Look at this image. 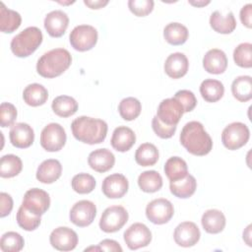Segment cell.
<instances>
[{"label": "cell", "instance_id": "17", "mask_svg": "<svg viewBox=\"0 0 252 252\" xmlns=\"http://www.w3.org/2000/svg\"><path fill=\"white\" fill-rule=\"evenodd\" d=\"M69 25L67 14L61 10L49 12L44 18V28L47 33L52 37L62 36Z\"/></svg>", "mask_w": 252, "mask_h": 252}, {"label": "cell", "instance_id": "25", "mask_svg": "<svg viewBox=\"0 0 252 252\" xmlns=\"http://www.w3.org/2000/svg\"><path fill=\"white\" fill-rule=\"evenodd\" d=\"M210 26L215 32L227 34L235 30L236 21L232 12H228L223 15L220 11H215L210 17Z\"/></svg>", "mask_w": 252, "mask_h": 252}, {"label": "cell", "instance_id": "45", "mask_svg": "<svg viewBox=\"0 0 252 252\" xmlns=\"http://www.w3.org/2000/svg\"><path fill=\"white\" fill-rule=\"evenodd\" d=\"M152 128H153L154 132L159 138H161V139H169V138H171L174 135L177 126L176 125H172V126L166 125V124L162 123L157 117V115H156V116H154V118L152 120Z\"/></svg>", "mask_w": 252, "mask_h": 252}, {"label": "cell", "instance_id": "33", "mask_svg": "<svg viewBox=\"0 0 252 252\" xmlns=\"http://www.w3.org/2000/svg\"><path fill=\"white\" fill-rule=\"evenodd\" d=\"M164 173L169 181H175L184 178L188 174L187 163L179 157L169 158L164 164Z\"/></svg>", "mask_w": 252, "mask_h": 252}, {"label": "cell", "instance_id": "31", "mask_svg": "<svg viewBox=\"0 0 252 252\" xmlns=\"http://www.w3.org/2000/svg\"><path fill=\"white\" fill-rule=\"evenodd\" d=\"M232 95L241 102L252 98V78L250 76H239L231 84Z\"/></svg>", "mask_w": 252, "mask_h": 252}, {"label": "cell", "instance_id": "50", "mask_svg": "<svg viewBox=\"0 0 252 252\" xmlns=\"http://www.w3.org/2000/svg\"><path fill=\"white\" fill-rule=\"evenodd\" d=\"M250 235H251V225L249 224L245 231H243V239L245 240V242L247 243L248 246H251V240H250Z\"/></svg>", "mask_w": 252, "mask_h": 252}, {"label": "cell", "instance_id": "15", "mask_svg": "<svg viewBox=\"0 0 252 252\" xmlns=\"http://www.w3.org/2000/svg\"><path fill=\"white\" fill-rule=\"evenodd\" d=\"M200 229L196 223L192 221H183L179 223L173 233L174 241L181 247L194 246L200 239Z\"/></svg>", "mask_w": 252, "mask_h": 252}, {"label": "cell", "instance_id": "30", "mask_svg": "<svg viewBox=\"0 0 252 252\" xmlns=\"http://www.w3.org/2000/svg\"><path fill=\"white\" fill-rule=\"evenodd\" d=\"M189 32L180 23H169L163 29V37L171 45H181L186 42Z\"/></svg>", "mask_w": 252, "mask_h": 252}, {"label": "cell", "instance_id": "42", "mask_svg": "<svg viewBox=\"0 0 252 252\" xmlns=\"http://www.w3.org/2000/svg\"><path fill=\"white\" fill-rule=\"evenodd\" d=\"M17 119V109L10 102H2L0 105V124L1 127L13 126Z\"/></svg>", "mask_w": 252, "mask_h": 252}, {"label": "cell", "instance_id": "37", "mask_svg": "<svg viewBox=\"0 0 252 252\" xmlns=\"http://www.w3.org/2000/svg\"><path fill=\"white\" fill-rule=\"evenodd\" d=\"M142 110V105L139 99L136 97H125L123 98L118 105V111L120 116L126 121H132L136 119Z\"/></svg>", "mask_w": 252, "mask_h": 252}, {"label": "cell", "instance_id": "21", "mask_svg": "<svg viewBox=\"0 0 252 252\" xmlns=\"http://www.w3.org/2000/svg\"><path fill=\"white\" fill-rule=\"evenodd\" d=\"M189 68V62L185 54L175 52L165 59L164 72L172 79H179L186 75Z\"/></svg>", "mask_w": 252, "mask_h": 252}, {"label": "cell", "instance_id": "3", "mask_svg": "<svg viewBox=\"0 0 252 252\" xmlns=\"http://www.w3.org/2000/svg\"><path fill=\"white\" fill-rule=\"evenodd\" d=\"M72 56L65 48H54L45 52L36 63V71L43 78H55L71 65Z\"/></svg>", "mask_w": 252, "mask_h": 252}, {"label": "cell", "instance_id": "39", "mask_svg": "<svg viewBox=\"0 0 252 252\" xmlns=\"http://www.w3.org/2000/svg\"><path fill=\"white\" fill-rule=\"evenodd\" d=\"M25 240L21 234L15 231L4 233L0 240V248L3 252H19L23 249Z\"/></svg>", "mask_w": 252, "mask_h": 252}, {"label": "cell", "instance_id": "40", "mask_svg": "<svg viewBox=\"0 0 252 252\" xmlns=\"http://www.w3.org/2000/svg\"><path fill=\"white\" fill-rule=\"evenodd\" d=\"M72 188L79 194H89L95 187V179L89 173L76 174L71 181Z\"/></svg>", "mask_w": 252, "mask_h": 252}, {"label": "cell", "instance_id": "5", "mask_svg": "<svg viewBox=\"0 0 252 252\" xmlns=\"http://www.w3.org/2000/svg\"><path fill=\"white\" fill-rule=\"evenodd\" d=\"M249 137L250 131L246 124L242 122H232L222 130L221 142L226 149L235 151L246 145Z\"/></svg>", "mask_w": 252, "mask_h": 252}, {"label": "cell", "instance_id": "1", "mask_svg": "<svg viewBox=\"0 0 252 252\" xmlns=\"http://www.w3.org/2000/svg\"><path fill=\"white\" fill-rule=\"evenodd\" d=\"M181 145L194 156H206L213 148L211 136L199 121H190L184 125L180 133Z\"/></svg>", "mask_w": 252, "mask_h": 252}, {"label": "cell", "instance_id": "14", "mask_svg": "<svg viewBox=\"0 0 252 252\" xmlns=\"http://www.w3.org/2000/svg\"><path fill=\"white\" fill-rule=\"evenodd\" d=\"M183 113L182 105L174 97H170L161 100L157 110V117L162 123L172 126L177 125Z\"/></svg>", "mask_w": 252, "mask_h": 252}, {"label": "cell", "instance_id": "38", "mask_svg": "<svg viewBox=\"0 0 252 252\" xmlns=\"http://www.w3.org/2000/svg\"><path fill=\"white\" fill-rule=\"evenodd\" d=\"M17 222L19 226H21L23 229L27 231H32L36 229L40 224V216H37L28 209H26L23 205L18 210L17 216H16Z\"/></svg>", "mask_w": 252, "mask_h": 252}, {"label": "cell", "instance_id": "9", "mask_svg": "<svg viewBox=\"0 0 252 252\" xmlns=\"http://www.w3.org/2000/svg\"><path fill=\"white\" fill-rule=\"evenodd\" d=\"M173 205L170 201L164 198L155 199L146 207V216L148 220L155 224H163L168 222L173 217Z\"/></svg>", "mask_w": 252, "mask_h": 252}, {"label": "cell", "instance_id": "10", "mask_svg": "<svg viewBox=\"0 0 252 252\" xmlns=\"http://www.w3.org/2000/svg\"><path fill=\"white\" fill-rule=\"evenodd\" d=\"M124 241L129 249L137 250L146 247L152 240V232L150 228L142 223L135 222L124 231Z\"/></svg>", "mask_w": 252, "mask_h": 252}, {"label": "cell", "instance_id": "7", "mask_svg": "<svg viewBox=\"0 0 252 252\" xmlns=\"http://www.w3.org/2000/svg\"><path fill=\"white\" fill-rule=\"evenodd\" d=\"M128 213L122 206L106 208L99 220V227L102 231L111 233L120 230L128 221Z\"/></svg>", "mask_w": 252, "mask_h": 252}, {"label": "cell", "instance_id": "44", "mask_svg": "<svg viewBox=\"0 0 252 252\" xmlns=\"http://www.w3.org/2000/svg\"><path fill=\"white\" fill-rule=\"evenodd\" d=\"M174 98L182 105L184 112L192 111L197 104V98L195 94L188 90H180L176 92Z\"/></svg>", "mask_w": 252, "mask_h": 252}, {"label": "cell", "instance_id": "34", "mask_svg": "<svg viewBox=\"0 0 252 252\" xmlns=\"http://www.w3.org/2000/svg\"><path fill=\"white\" fill-rule=\"evenodd\" d=\"M158 159V151L154 144L144 143L135 153V160L141 166H152Z\"/></svg>", "mask_w": 252, "mask_h": 252}, {"label": "cell", "instance_id": "20", "mask_svg": "<svg viewBox=\"0 0 252 252\" xmlns=\"http://www.w3.org/2000/svg\"><path fill=\"white\" fill-rule=\"evenodd\" d=\"M115 162L114 155L107 149H97L93 151L88 158V163L96 172H106L111 169Z\"/></svg>", "mask_w": 252, "mask_h": 252}, {"label": "cell", "instance_id": "32", "mask_svg": "<svg viewBox=\"0 0 252 252\" xmlns=\"http://www.w3.org/2000/svg\"><path fill=\"white\" fill-rule=\"evenodd\" d=\"M53 112L60 117H69L78 110V102L69 95H59L55 97L51 103Z\"/></svg>", "mask_w": 252, "mask_h": 252}, {"label": "cell", "instance_id": "41", "mask_svg": "<svg viewBox=\"0 0 252 252\" xmlns=\"http://www.w3.org/2000/svg\"><path fill=\"white\" fill-rule=\"evenodd\" d=\"M233 60L239 67L251 68L252 44L250 42H243L237 45L233 51Z\"/></svg>", "mask_w": 252, "mask_h": 252}, {"label": "cell", "instance_id": "12", "mask_svg": "<svg viewBox=\"0 0 252 252\" xmlns=\"http://www.w3.org/2000/svg\"><path fill=\"white\" fill-rule=\"evenodd\" d=\"M96 215L95 205L89 200H81L77 202L70 210V220L77 226L85 227L90 225Z\"/></svg>", "mask_w": 252, "mask_h": 252}, {"label": "cell", "instance_id": "13", "mask_svg": "<svg viewBox=\"0 0 252 252\" xmlns=\"http://www.w3.org/2000/svg\"><path fill=\"white\" fill-rule=\"evenodd\" d=\"M50 244L59 251H71L78 244V235L70 227L59 226L52 230L49 236Z\"/></svg>", "mask_w": 252, "mask_h": 252}, {"label": "cell", "instance_id": "48", "mask_svg": "<svg viewBox=\"0 0 252 252\" xmlns=\"http://www.w3.org/2000/svg\"><path fill=\"white\" fill-rule=\"evenodd\" d=\"M98 249L102 251H117L122 252V248L118 242L112 239H103L98 244Z\"/></svg>", "mask_w": 252, "mask_h": 252}, {"label": "cell", "instance_id": "29", "mask_svg": "<svg viewBox=\"0 0 252 252\" xmlns=\"http://www.w3.org/2000/svg\"><path fill=\"white\" fill-rule=\"evenodd\" d=\"M200 94L208 102H216L220 100L224 94V87L220 81L214 79H206L200 85Z\"/></svg>", "mask_w": 252, "mask_h": 252}, {"label": "cell", "instance_id": "35", "mask_svg": "<svg viewBox=\"0 0 252 252\" xmlns=\"http://www.w3.org/2000/svg\"><path fill=\"white\" fill-rule=\"evenodd\" d=\"M140 189L146 193H154L162 187V177L156 170H147L138 177Z\"/></svg>", "mask_w": 252, "mask_h": 252}, {"label": "cell", "instance_id": "36", "mask_svg": "<svg viewBox=\"0 0 252 252\" xmlns=\"http://www.w3.org/2000/svg\"><path fill=\"white\" fill-rule=\"evenodd\" d=\"M23 169V162L18 156L5 155L0 160V176L11 178L18 175Z\"/></svg>", "mask_w": 252, "mask_h": 252}, {"label": "cell", "instance_id": "28", "mask_svg": "<svg viewBox=\"0 0 252 252\" xmlns=\"http://www.w3.org/2000/svg\"><path fill=\"white\" fill-rule=\"evenodd\" d=\"M22 23L21 15L11 9H8L3 2H0V31L5 33L15 32Z\"/></svg>", "mask_w": 252, "mask_h": 252}, {"label": "cell", "instance_id": "6", "mask_svg": "<svg viewBox=\"0 0 252 252\" xmlns=\"http://www.w3.org/2000/svg\"><path fill=\"white\" fill-rule=\"evenodd\" d=\"M72 47L77 51H88L97 42V31L90 25L75 27L69 35Z\"/></svg>", "mask_w": 252, "mask_h": 252}, {"label": "cell", "instance_id": "43", "mask_svg": "<svg viewBox=\"0 0 252 252\" xmlns=\"http://www.w3.org/2000/svg\"><path fill=\"white\" fill-rule=\"evenodd\" d=\"M153 0H129L128 7L130 11L137 17H145L154 9Z\"/></svg>", "mask_w": 252, "mask_h": 252}, {"label": "cell", "instance_id": "4", "mask_svg": "<svg viewBox=\"0 0 252 252\" xmlns=\"http://www.w3.org/2000/svg\"><path fill=\"white\" fill-rule=\"evenodd\" d=\"M42 42V32L36 27H29L15 35L11 40V50L17 57H28Z\"/></svg>", "mask_w": 252, "mask_h": 252}, {"label": "cell", "instance_id": "2", "mask_svg": "<svg viewBox=\"0 0 252 252\" xmlns=\"http://www.w3.org/2000/svg\"><path fill=\"white\" fill-rule=\"evenodd\" d=\"M107 129L105 121L89 116H80L71 124L73 136L78 141L89 145L102 143L106 137Z\"/></svg>", "mask_w": 252, "mask_h": 252}, {"label": "cell", "instance_id": "24", "mask_svg": "<svg viewBox=\"0 0 252 252\" xmlns=\"http://www.w3.org/2000/svg\"><path fill=\"white\" fill-rule=\"evenodd\" d=\"M201 223L206 232L217 234L223 230L225 226V217L221 211L211 209L203 214Z\"/></svg>", "mask_w": 252, "mask_h": 252}, {"label": "cell", "instance_id": "8", "mask_svg": "<svg viewBox=\"0 0 252 252\" xmlns=\"http://www.w3.org/2000/svg\"><path fill=\"white\" fill-rule=\"evenodd\" d=\"M66 132L58 123H49L41 131L40 145L47 152H58L66 143Z\"/></svg>", "mask_w": 252, "mask_h": 252}, {"label": "cell", "instance_id": "46", "mask_svg": "<svg viewBox=\"0 0 252 252\" xmlns=\"http://www.w3.org/2000/svg\"><path fill=\"white\" fill-rule=\"evenodd\" d=\"M0 204H1L0 217L4 218V217L8 216L13 209V199L8 193L1 192L0 193Z\"/></svg>", "mask_w": 252, "mask_h": 252}, {"label": "cell", "instance_id": "26", "mask_svg": "<svg viewBox=\"0 0 252 252\" xmlns=\"http://www.w3.org/2000/svg\"><path fill=\"white\" fill-rule=\"evenodd\" d=\"M197 188V181L191 174H187L184 178L170 181L169 189L170 192L177 198L186 199L191 197Z\"/></svg>", "mask_w": 252, "mask_h": 252}, {"label": "cell", "instance_id": "23", "mask_svg": "<svg viewBox=\"0 0 252 252\" xmlns=\"http://www.w3.org/2000/svg\"><path fill=\"white\" fill-rule=\"evenodd\" d=\"M62 173V165L59 160L49 158L43 160L37 167L36 179L44 184L55 182Z\"/></svg>", "mask_w": 252, "mask_h": 252}, {"label": "cell", "instance_id": "47", "mask_svg": "<svg viewBox=\"0 0 252 252\" xmlns=\"http://www.w3.org/2000/svg\"><path fill=\"white\" fill-rule=\"evenodd\" d=\"M252 4L248 3L245 6H243L240 10V21L248 29H251L252 27Z\"/></svg>", "mask_w": 252, "mask_h": 252}, {"label": "cell", "instance_id": "11", "mask_svg": "<svg viewBox=\"0 0 252 252\" xmlns=\"http://www.w3.org/2000/svg\"><path fill=\"white\" fill-rule=\"evenodd\" d=\"M22 205L32 213L41 216L49 209L50 197L42 189L32 188L25 193Z\"/></svg>", "mask_w": 252, "mask_h": 252}, {"label": "cell", "instance_id": "19", "mask_svg": "<svg viewBox=\"0 0 252 252\" xmlns=\"http://www.w3.org/2000/svg\"><path fill=\"white\" fill-rule=\"evenodd\" d=\"M203 67L210 74H222L227 67L225 53L218 48L210 49L203 58Z\"/></svg>", "mask_w": 252, "mask_h": 252}, {"label": "cell", "instance_id": "16", "mask_svg": "<svg viewBox=\"0 0 252 252\" xmlns=\"http://www.w3.org/2000/svg\"><path fill=\"white\" fill-rule=\"evenodd\" d=\"M129 183L127 178L120 173H113L106 176L101 185L102 193L110 199L122 198L128 191Z\"/></svg>", "mask_w": 252, "mask_h": 252}, {"label": "cell", "instance_id": "49", "mask_svg": "<svg viewBox=\"0 0 252 252\" xmlns=\"http://www.w3.org/2000/svg\"><path fill=\"white\" fill-rule=\"evenodd\" d=\"M85 5L91 9H100L108 4L107 0H84Z\"/></svg>", "mask_w": 252, "mask_h": 252}, {"label": "cell", "instance_id": "51", "mask_svg": "<svg viewBox=\"0 0 252 252\" xmlns=\"http://www.w3.org/2000/svg\"><path fill=\"white\" fill-rule=\"evenodd\" d=\"M189 4L193 5V6H196V7H204L208 4H210V1H204V0H201V1H189Z\"/></svg>", "mask_w": 252, "mask_h": 252}, {"label": "cell", "instance_id": "22", "mask_svg": "<svg viewBox=\"0 0 252 252\" xmlns=\"http://www.w3.org/2000/svg\"><path fill=\"white\" fill-rule=\"evenodd\" d=\"M136 142V135L134 131L127 126H118L114 129L110 144L117 152L129 151Z\"/></svg>", "mask_w": 252, "mask_h": 252}, {"label": "cell", "instance_id": "18", "mask_svg": "<svg viewBox=\"0 0 252 252\" xmlns=\"http://www.w3.org/2000/svg\"><path fill=\"white\" fill-rule=\"evenodd\" d=\"M11 144L19 149H26L32 145L34 140V133L32 128L27 123L14 124L9 132Z\"/></svg>", "mask_w": 252, "mask_h": 252}, {"label": "cell", "instance_id": "27", "mask_svg": "<svg viewBox=\"0 0 252 252\" xmlns=\"http://www.w3.org/2000/svg\"><path fill=\"white\" fill-rule=\"evenodd\" d=\"M23 98L30 106H39L46 102L48 98V92L45 87L40 84H30L23 92Z\"/></svg>", "mask_w": 252, "mask_h": 252}]
</instances>
